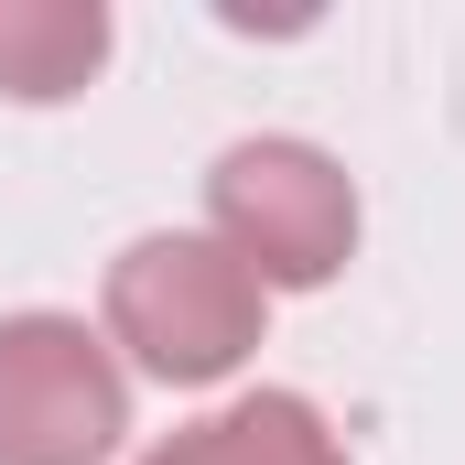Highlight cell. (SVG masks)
Masks as SVG:
<instances>
[{
    "label": "cell",
    "instance_id": "cell-1",
    "mask_svg": "<svg viewBox=\"0 0 465 465\" xmlns=\"http://www.w3.org/2000/svg\"><path fill=\"white\" fill-rule=\"evenodd\" d=\"M271 292L238 271L206 228H152L109 260V357L163 390H217L249 368Z\"/></svg>",
    "mask_w": 465,
    "mask_h": 465
},
{
    "label": "cell",
    "instance_id": "cell-2",
    "mask_svg": "<svg viewBox=\"0 0 465 465\" xmlns=\"http://www.w3.org/2000/svg\"><path fill=\"white\" fill-rule=\"evenodd\" d=\"M206 238L260 292H325L357 260V184L314 141H228L206 173Z\"/></svg>",
    "mask_w": 465,
    "mask_h": 465
},
{
    "label": "cell",
    "instance_id": "cell-3",
    "mask_svg": "<svg viewBox=\"0 0 465 465\" xmlns=\"http://www.w3.org/2000/svg\"><path fill=\"white\" fill-rule=\"evenodd\" d=\"M130 433V379L87 314L0 325V465H109Z\"/></svg>",
    "mask_w": 465,
    "mask_h": 465
},
{
    "label": "cell",
    "instance_id": "cell-4",
    "mask_svg": "<svg viewBox=\"0 0 465 465\" xmlns=\"http://www.w3.org/2000/svg\"><path fill=\"white\" fill-rule=\"evenodd\" d=\"M109 65V0H0V98L65 109Z\"/></svg>",
    "mask_w": 465,
    "mask_h": 465
},
{
    "label": "cell",
    "instance_id": "cell-5",
    "mask_svg": "<svg viewBox=\"0 0 465 465\" xmlns=\"http://www.w3.org/2000/svg\"><path fill=\"white\" fill-rule=\"evenodd\" d=\"M141 465H347V444L325 433V411L303 390H249L228 411L184 422L173 444H152Z\"/></svg>",
    "mask_w": 465,
    "mask_h": 465
}]
</instances>
